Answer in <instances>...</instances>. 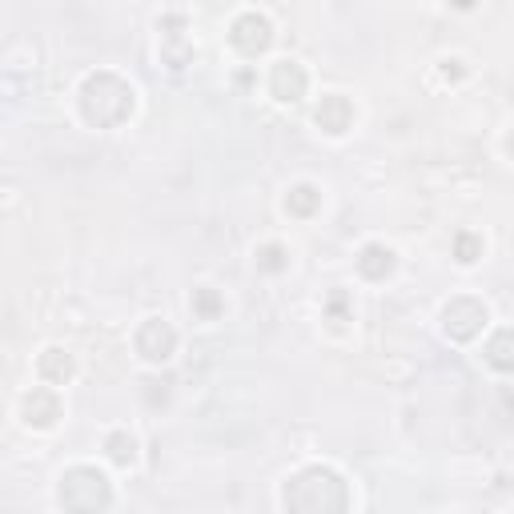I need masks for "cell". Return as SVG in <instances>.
Returning <instances> with one entry per match:
<instances>
[{
  "mask_svg": "<svg viewBox=\"0 0 514 514\" xmlns=\"http://www.w3.org/2000/svg\"><path fill=\"white\" fill-rule=\"evenodd\" d=\"M77 109L93 129H121L137 109V93L117 73H89L77 89Z\"/></svg>",
  "mask_w": 514,
  "mask_h": 514,
  "instance_id": "cell-1",
  "label": "cell"
},
{
  "mask_svg": "<svg viewBox=\"0 0 514 514\" xmlns=\"http://www.w3.org/2000/svg\"><path fill=\"white\" fill-rule=\"evenodd\" d=\"M282 506L302 510V514H326V510H346L350 490L346 478L330 466H302L286 486H282Z\"/></svg>",
  "mask_w": 514,
  "mask_h": 514,
  "instance_id": "cell-2",
  "label": "cell"
},
{
  "mask_svg": "<svg viewBox=\"0 0 514 514\" xmlns=\"http://www.w3.org/2000/svg\"><path fill=\"white\" fill-rule=\"evenodd\" d=\"M57 498L65 510H105L113 506V486L97 466H69L61 474Z\"/></svg>",
  "mask_w": 514,
  "mask_h": 514,
  "instance_id": "cell-3",
  "label": "cell"
},
{
  "mask_svg": "<svg viewBox=\"0 0 514 514\" xmlns=\"http://www.w3.org/2000/svg\"><path fill=\"white\" fill-rule=\"evenodd\" d=\"M486 318H490V310H486V302H478V298H450L446 306H442V334L450 338V342H470V338H478L482 330H486Z\"/></svg>",
  "mask_w": 514,
  "mask_h": 514,
  "instance_id": "cell-4",
  "label": "cell"
},
{
  "mask_svg": "<svg viewBox=\"0 0 514 514\" xmlns=\"http://www.w3.org/2000/svg\"><path fill=\"white\" fill-rule=\"evenodd\" d=\"M274 21L266 17V13H241V17H233V25H229V45L241 53V57H262V53H270V45H274Z\"/></svg>",
  "mask_w": 514,
  "mask_h": 514,
  "instance_id": "cell-5",
  "label": "cell"
},
{
  "mask_svg": "<svg viewBox=\"0 0 514 514\" xmlns=\"http://www.w3.org/2000/svg\"><path fill=\"white\" fill-rule=\"evenodd\" d=\"M61 418H65V402H61L57 386H33L21 398V422L29 430H53Z\"/></svg>",
  "mask_w": 514,
  "mask_h": 514,
  "instance_id": "cell-6",
  "label": "cell"
},
{
  "mask_svg": "<svg viewBox=\"0 0 514 514\" xmlns=\"http://www.w3.org/2000/svg\"><path fill=\"white\" fill-rule=\"evenodd\" d=\"M133 346H137V354L145 358V362H169L173 354H177V330L165 322V318H145L141 326H137V334H133Z\"/></svg>",
  "mask_w": 514,
  "mask_h": 514,
  "instance_id": "cell-7",
  "label": "cell"
},
{
  "mask_svg": "<svg viewBox=\"0 0 514 514\" xmlns=\"http://www.w3.org/2000/svg\"><path fill=\"white\" fill-rule=\"evenodd\" d=\"M270 93H274V101H282V105H298V101L310 93V73H306V65H302V61H278V65L270 69Z\"/></svg>",
  "mask_w": 514,
  "mask_h": 514,
  "instance_id": "cell-8",
  "label": "cell"
},
{
  "mask_svg": "<svg viewBox=\"0 0 514 514\" xmlns=\"http://www.w3.org/2000/svg\"><path fill=\"white\" fill-rule=\"evenodd\" d=\"M193 57H197V49H193V41L185 37V21H181V17H165V21H161V61H165L173 73H181V69L193 65Z\"/></svg>",
  "mask_w": 514,
  "mask_h": 514,
  "instance_id": "cell-9",
  "label": "cell"
},
{
  "mask_svg": "<svg viewBox=\"0 0 514 514\" xmlns=\"http://www.w3.org/2000/svg\"><path fill=\"white\" fill-rule=\"evenodd\" d=\"M354 101L350 97H342V93H326L322 101H318V109H314V121H318V129L322 133H330V137H342V133H350L354 129Z\"/></svg>",
  "mask_w": 514,
  "mask_h": 514,
  "instance_id": "cell-10",
  "label": "cell"
},
{
  "mask_svg": "<svg viewBox=\"0 0 514 514\" xmlns=\"http://www.w3.org/2000/svg\"><path fill=\"white\" fill-rule=\"evenodd\" d=\"M394 270H398V257H394L390 245H382V241L362 245V253H358V274H362L366 282H386Z\"/></svg>",
  "mask_w": 514,
  "mask_h": 514,
  "instance_id": "cell-11",
  "label": "cell"
},
{
  "mask_svg": "<svg viewBox=\"0 0 514 514\" xmlns=\"http://www.w3.org/2000/svg\"><path fill=\"white\" fill-rule=\"evenodd\" d=\"M37 374H41V382H49V386H65V382L77 374V362H73L69 350L49 346V350L37 358Z\"/></svg>",
  "mask_w": 514,
  "mask_h": 514,
  "instance_id": "cell-12",
  "label": "cell"
},
{
  "mask_svg": "<svg viewBox=\"0 0 514 514\" xmlns=\"http://www.w3.org/2000/svg\"><path fill=\"white\" fill-rule=\"evenodd\" d=\"M318 209H322V193H318L314 185H294V189L286 193V213H290V217H302V221H306V217H314Z\"/></svg>",
  "mask_w": 514,
  "mask_h": 514,
  "instance_id": "cell-13",
  "label": "cell"
},
{
  "mask_svg": "<svg viewBox=\"0 0 514 514\" xmlns=\"http://www.w3.org/2000/svg\"><path fill=\"white\" fill-rule=\"evenodd\" d=\"M105 454H109V462H117V466H133V462H137V438H133L129 430H113V434L105 438Z\"/></svg>",
  "mask_w": 514,
  "mask_h": 514,
  "instance_id": "cell-14",
  "label": "cell"
},
{
  "mask_svg": "<svg viewBox=\"0 0 514 514\" xmlns=\"http://www.w3.org/2000/svg\"><path fill=\"white\" fill-rule=\"evenodd\" d=\"M189 306H193V314H197L201 322H217V318L225 314V298H221L217 290H209V286H201V290H193V298H189Z\"/></svg>",
  "mask_w": 514,
  "mask_h": 514,
  "instance_id": "cell-15",
  "label": "cell"
},
{
  "mask_svg": "<svg viewBox=\"0 0 514 514\" xmlns=\"http://www.w3.org/2000/svg\"><path fill=\"white\" fill-rule=\"evenodd\" d=\"M486 362H490L498 374H506V370L514 366V358H510V330H498V334L490 338V346H486Z\"/></svg>",
  "mask_w": 514,
  "mask_h": 514,
  "instance_id": "cell-16",
  "label": "cell"
},
{
  "mask_svg": "<svg viewBox=\"0 0 514 514\" xmlns=\"http://www.w3.org/2000/svg\"><path fill=\"white\" fill-rule=\"evenodd\" d=\"M257 266H262L266 274H282V270L290 266V249H286V245H278V241L262 245V249H257Z\"/></svg>",
  "mask_w": 514,
  "mask_h": 514,
  "instance_id": "cell-17",
  "label": "cell"
},
{
  "mask_svg": "<svg viewBox=\"0 0 514 514\" xmlns=\"http://www.w3.org/2000/svg\"><path fill=\"white\" fill-rule=\"evenodd\" d=\"M454 257H458L462 266H474L478 257H482V237H478V233H466V229H462V233L454 237Z\"/></svg>",
  "mask_w": 514,
  "mask_h": 514,
  "instance_id": "cell-18",
  "label": "cell"
}]
</instances>
